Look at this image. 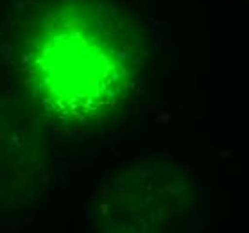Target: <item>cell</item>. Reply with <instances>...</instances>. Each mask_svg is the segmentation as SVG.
<instances>
[{"instance_id":"6da1fadb","label":"cell","mask_w":249,"mask_h":233,"mask_svg":"<svg viewBox=\"0 0 249 233\" xmlns=\"http://www.w3.org/2000/svg\"><path fill=\"white\" fill-rule=\"evenodd\" d=\"M13 65L43 122L90 131L133 95L142 38L109 0H33L15 25Z\"/></svg>"},{"instance_id":"7a4b0ae2","label":"cell","mask_w":249,"mask_h":233,"mask_svg":"<svg viewBox=\"0 0 249 233\" xmlns=\"http://www.w3.org/2000/svg\"><path fill=\"white\" fill-rule=\"evenodd\" d=\"M194 210L190 183L167 165H143L117 178L99 197L97 217L115 232H165L185 222Z\"/></svg>"},{"instance_id":"3957f363","label":"cell","mask_w":249,"mask_h":233,"mask_svg":"<svg viewBox=\"0 0 249 233\" xmlns=\"http://www.w3.org/2000/svg\"><path fill=\"white\" fill-rule=\"evenodd\" d=\"M49 174V142L43 119L25 99L0 95V208L29 205Z\"/></svg>"}]
</instances>
